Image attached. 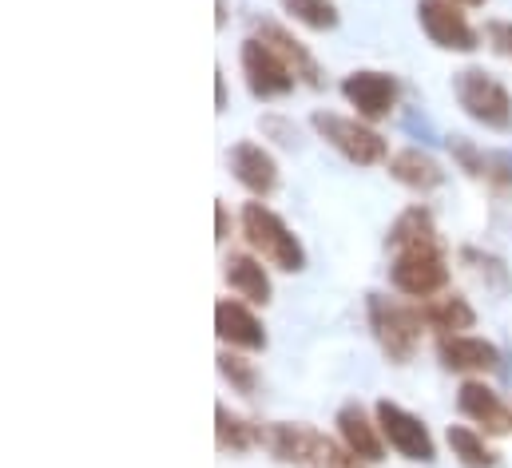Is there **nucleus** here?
<instances>
[{
    "instance_id": "nucleus-1",
    "label": "nucleus",
    "mask_w": 512,
    "mask_h": 468,
    "mask_svg": "<svg viewBox=\"0 0 512 468\" xmlns=\"http://www.w3.org/2000/svg\"><path fill=\"white\" fill-rule=\"evenodd\" d=\"M262 449L290 468H370L358 461L338 437H326L314 425L302 421H270L262 425Z\"/></svg>"
},
{
    "instance_id": "nucleus-2",
    "label": "nucleus",
    "mask_w": 512,
    "mask_h": 468,
    "mask_svg": "<svg viewBox=\"0 0 512 468\" xmlns=\"http://www.w3.org/2000/svg\"><path fill=\"white\" fill-rule=\"evenodd\" d=\"M239 234L247 242V250L258 254L270 270H282V274H302L306 270V246L302 238L290 231V223L270 211L262 199L243 203L239 211Z\"/></svg>"
},
{
    "instance_id": "nucleus-3",
    "label": "nucleus",
    "mask_w": 512,
    "mask_h": 468,
    "mask_svg": "<svg viewBox=\"0 0 512 468\" xmlns=\"http://www.w3.org/2000/svg\"><path fill=\"white\" fill-rule=\"evenodd\" d=\"M366 322H370V334L389 365H409L417 357L421 334H425L417 306L397 302L389 294H366Z\"/></svg>"
},
{
    "instance_id": "nucleus-4",
    "label": "nucleus",
    "mask_w": 512,
    "mask_h": 468,
    "mask_svg": "<svg viewBox=\"0 0 512 468\" xmlns=\"http://www.w3.org/2000/svg\"><path fill=\"white\" fill-rule=\"evenodd\" d=\"M449 278H453V266H449V250L445 242H429V246H409V250H397L389 258V286L413 302H425V298H437L449 290Z\"/></svg>"
},
{
    "instance_id": "nucleus-5",
    "label": "nucleus",
    "mask_w": 512,
    "mask_h": 468,
    "mask_svg": "<svg viewBox=\"0 0 512 468\" xmlns=\"http://www.w3.org/2000/svg\"><path fill=\"white\" fill-rule=\"evenodd\" d=\"M453 100L473 123H481L485 131L509 135L512 131V92L485 68L469 64L453 76Z\"/></svg>"
},
{
    "instance_id": "nucleus-6",
    "label": "nucleus",
    "mask_w": 512,
    "mask_h": 468,
    "mask_svg": "<svg viewBox=\"0 0 512 468\" xmlns=\"http://www.w3.org/2000/svg\"><path fill=\"white\" fill-rule=\"evenodd\" d=\"M310 127H314V135H318L326 147H334V151H338L346 163H354V167H382L385 159H389L385 135L374 123H366V119L342 116V112H314V116H310Z\"/></svg>"
},
{
    "instance_id": "nucleus-7",
    "label": "nucleus",
    "mask_w": 512,
    "mask_h": 468,
    "mask_svg": "<svg viewBox=\"0 0 512 468\" xmlns=\"http://www.w3.org/2000/svg\"><path fill=\"white\" fill-rule=\"evenodd\" d=\"M417 28L425 32V40L433 48L457 52V56H473L485 44V36L469 20L465 4H457V0H417Z\"/></svg>"
},
{
    "instance_id": "nucleus-8",
    "label": "nucleus",
    "mask_w": 512,
    "mask_h": 468,
    "mask_svg": "<svg viewBox=\"0 0 512 468\" xmlns=\"http://www.w3.org/2000/svg\"><path fill=\"white\" fill-rule=\"evenodd\" d=\"M374 413H378L382 437L393 457H401V461H409V465H433V461H437V441H433L429 425H425L417 413H409L405 405H397V401H389V397H382V401L374 405Z\"/></svg>"
},
{
    "instance_id": "nucleus-9",
    "label": "nucleus",
    "mask_w": 512,
    "mask_h": 468,
    "mask_svg": "<svg viewBox=\"0 0 512 468\" xmlns=\"http://www.w3.org/2000/svg\"><path fill=\"white\" fill-rule=\"evenodd\" d=\"M239 68H243L247 92L255 96L258 104L286 100V96L298 88V76L290 72V64H286L270 44H262L258 36H247V40H243V48H239Z\"/></svg>"
},
{
    "instance_id": "nucleus-10",
    "label": "nucleus",
    "mask_w": 512,
    "mask_h": 468,
    "mask_svg": "<svg viewBox=\"0 0 512 468\" xmlns=\"http://www.w3.org/2000/svg\"><path fill=\"white\" fill-rule=\"evenodd\" d=\"M342 100L354 108V116L366 119V123H385L393 119L397 104H401V84L393 72H382V68H354L350 76H342L338 84Z\"/></svg>"
},
{
    "instance_id": "nucleus-11",
    "label": "nucleus",
    "mask_w": 512,
    "mask_h": 468,
    "mask_svg": "<svg viewBox=\"0 0 512 468\" xmlns=\"http://www.w3.org/2000/svg\"><path fill=\"white\" fill-rule=\"evenodd\" d=\"M457 413L485 437H512V401L485 377H465L457 389Z\"/></svg>"
},
{
    "instance_id": "nucleus-12",
    "label": "nucleus",
    "mask_w": 512,
    "mask_h": 468,
    "mask_svg": "<svg viewBox=\"0 0 512 468\" xmlns=\"http://www.w3.org/2000/svg\"><path fill=\"white\" fill-rule=\"evenodd\" d=\"M251 36H258L262 44H270L286 64H290V72L298 76V88H326V72H322V64L314 60V52L294 36V28H286L282 20H274V16H255L251 20Z\"/></svg>"
},
{
    "instance_id": "nucleus-13",
    "label": "nucleus",
    "mask_w": 512,
    "mask_h": 468,
    "mask_svg": "<svg viewBox=\"0 0 512 468\" xmlns=\"http://www.w3.org/2000/svg\"><path fill=\"white\" fill-rule=\"evenodd\" d=\"M334 433H338V441H342L358 461H366L370 468L382 465L385 457H389V445H385V437H382L378 413L366 409L362 401L338 405V413H334Z\"/></svg>"
},
{
    "instance_id": "nucleus-14",
    "label": "nucleus",
    "mask_w": 512,
    "mask_h": 468,
    "mask_svg": "<svg viewBox=\"0 0 512 468\" xmlns=\"http://www.w3.org/2000/svg\"><path fill=\"white\" fill-rule=\"evenodd\" d=\"M255 310L258 306L243 302V298H219L215 302V338L223 342V350H266V326H262V318H258Z\"/></svg>"
},
{
    "instance_id": "nucleus-15",
    "label": "nucleus",
    "mask_w": 512,
    "mask_h": 468,
    "mask_svg": "<svg viewBox=\"0 0 512 468\" xmlns=\"http://www.w3.org/2000/svg\"><path fill=\"white\" fill-rule=\"evenodd\" d=\"M227 167H231V179L251 195V199H270L278 191V159L255 143V139H239L231 143L227 151Z\"/></svg>"
},
{
    "instance_id": "nucleus-16",
    "label": "nucleus",
    "mask_w": 512,
    "mask_h": 468,
    "mask_svg": "<svg viewBox=\"0 0 512 468\" xmlns=\"http://www.w3.org/2000/svg\"><path fill=\"white\" fill-rule=\"evenodd\" d=\"M437 361H441V369H449L457 377H493L505 357L489 338L449 334V338H437Z\"/></svg>"
},
{
    "instance_id": "nucleus-17",
    "label": "nucleus",
    "mask_w": 512,
    "mask_h": 468,
    "mask_svg": "<svg viewBox=\"0 0 512 468\" xmlns=\"http://www.w3.org/2000/svg\"><path fill=\"white\" fill-rule=\"evenodd\" d=\"M449 155H453V163L469 175V179H477V183H485V187H493V191H512V159L509 155H501V151H481L473 139H465V135H453L449 139Z\"/></svg>"
},
{
    "instance_id": "nucleus-18",
    "label": "nucleus",
    "mask_w": 512,
    "mask_h": 468,
    "mask_svg": "<svg viewBox=\"0 0 512 468\" xmlns=\"http://www.w3.org/2000/svg\"><path fill=\"white\" fill-rule=\"evenodd\" d=\"M223 282L235 298L251 302V306H270L274 298V282H270V266L251 254V250H231L223 258Z\"/></svg>"
},
{
    "instance_id": "nucleus-19",
    "label": "nucleus",
    "mask_w": 512,
    "mask_h": 468,
    "mask_svg": "<svg viewBox=\"0 0 512 468\" xmlns=\"http://www.w3.org/2000/svg\"><path fill=\"white\" fill-rule=\"evenodd\" d=\"M385 171H389V179H393L397 187H405V191H413V195H433V191L445 183L441 159H433V155L421 151V147H401V151H393V155L385 159Z\"/></svg>"
},
{
    "instance_id": "nucleus-20",
    "label": "nucleus",
    "mask_w": 512,
    "mask_h": 468,
    "mask_svg": "<svg viewBox=\"0 0 512 468\" xmlns=\"http://www.w3.org/2000/svg\"><path fill=\"white\" fill-rule=\"evenodd\" d=\"M417 314H421L425 330H433L437 338L469 334V330L477 326V310H473V302H469L465 294H453V290H445V294H437V298L417 302Z\"/></svg>"
},
{
    "instance_id": "nucleus-21",
    "label": "nucleus",
    "mask_w": 512,
    "mask_h": 468,
    "mask_svg": "<svg viewBox=\"0 0 512 468\" xmlns=\"http://www.w3.org/2000/svg\"><path fill=\"white\" fill-rule=\"evenodd\" d=\"M215 445H219V453H231V457L255 453L262 449V425L235 413L227 401H219L215 405Z\"/></svg>"
},
{
    "instance_id": "nucleus-22",
    "label": "nucleus",
    "mask_w": 512,
    "mask_h": 468,
    "mask_svg": "<svg viewBox=\"0 0 512 468\" xmlns=\"http://www.w3.org/2000/svg\"><path fill=\"white\" fill-rule=\"evenodd\" d=\"M429 242H445V238H441V231H437L433 211L421 207V203L405 207V211L389 223V231H385V250H389V254L409 250V246H429Z\"/></svg>"
},
{
    "instance_id": "nucleus-23",
    "label": "nucleus",
    "mask_w": 512,
    "mask_h": 468,
    "mask_svg": "<svg viewBox=\"0 0 512 468\" xmlns=\"http://www.w3.org/2000/svg\"><path fill=\"white\" fill-rule=\"evenodd\" d=\"M445 445L461 468H501V453L493 449V437H485L473 425H449Z\"/></svg>"
},
{
    "instance_id": "nucleus-24",
    "label": "nucleus",
    "mask_w": 512,
    "mask_h": 468,
    "mask_svg": "<svg viewBox=\"0 0 512 468\" xmlns=\"http://www.w3.org/2000/svg\"><path fill=\"white\" fill-rule=\"evenodd\" d=\"M278 4L306 32H334L338 20H342V12H338L334 0H278Z\"/></svg>"
},
{
    "instance_id": "nucleus-25",
    "label": "nucleus",
    "mask_w": 512,
    "mask_h": 468,
    "mask_svg": "<svg viewBox=\"0 0 512 468\" xmlns=\"http://www.w3.org/2000/svg\"><path fill=\"white\" fill-rule=\"evenodd\" d=\"M215 361H219V377L231 385V393L255 397V393H258V365L251 361V353L223 350Z\"/></svg>"
},
{
    "instance_id": "nucleus-26",
    "label": "nucleus",
    "mask_w": 512,
    "mask_h": 468,
    "mask_svg": "<svg viewBox=\"0 0 512 468\" xmlns=\"http://www.w3.org/2000/svg\"><path fill=\"white\" fill-rule=\"evenodd\" d=\"M481 36H485V44H489L493 56H501V60L512 64V20H505V16L485 20V32Z\"/></svg>"
},
{
    "instance_id": "nucleus-27",
    "label": "nucleus",
    "mask_w": 512,
    "mask_h": 468,
    "mask_svg": "<svg viewBox=\"0 0 512 468\" xmlns=\"http://www.w3.org/2000/svg\"><path fill=\"white\" fill-rule=\"evenodd\" d=\"M262 131H266V135H274V143H282V147H294V127H286L282 119L266 116V119H262Z\"/></svg>"
},
{
    "instance_id": "nucleus-28",
    "label": "nucleus",
    "mask_w": 512,
    "mask_h": 468,
    "mask_svg": "<svg viewBox=\"0 0 512 468\" xmlns=\"http://www.w3.org/2000/svg\"><path fill=\"white\" fill-rule=\"evenodd\" d=\"M231 238V211L223 199H215V242H227Z\"/></svg>"
},
{
    "instance_id": "nucleus-29",
    "label": "nucleus",
    "mask_w": 512,
    "mask_h": 468,
    "mask_svg": "<svg viewBox=\"0 0 512 468\" xmlns=\"http://www.w3.org/2000/svg\"><path fill=\"white\" fill-rule=\"evenodd\" d=\"M227 108V76H223V68H215V112H223Z\"/></svg>"
},
{
    "instance_id": "nucleus-30",
    "label": "nucleus",
    "mask_w": 512,
    "mask_h": 468,
    "mask_svg": "<svg viewBox=\"0 0 512 468\" xmlns=\"http://www.w3.org/2000/svg\"><path fill=\"white\" fill-rule=\"evenodd\" d=\"M227 24V0H215V28Z\"/></svg>"
},
{
    "instance_id": "nucleus-31",
    "label": "nucleus",
    "mask_w": 512,
    "mask_h": 468,
    "mask_svg": "<svg viewBox=\"0 0 512 468\" xmlns=\"http://www.w3.org/2000/svg\"><path fill=\"white\" fill-rule=\"evenodd\" d=\"M457 4H465V8H481V4H489V0H457Z\"/></svg>"
}]
</instances>
